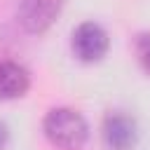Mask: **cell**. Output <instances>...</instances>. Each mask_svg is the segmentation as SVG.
Instances as JSON below:
<instances>
[{
	"label": "cell",
	"mask_w": 150,
	"mask_h": 150,
	"mask_svg": "<svg viewBox=\"0 0 150 150\" xmlns=\"http://www.w3.org/2000/svg\"><path fill=\"white\" fill-rule=\"evenodd\" d=\"M42 131L59 150H82L89 138V124L75 108H52L42 120Z\"/></svg>",
	"instance_id": "obj_1"
},
{
	"label": "cell",
	"mask_w": 150,
	"mask_h": 150,
	"mask_svg": "<svg viewBox=\"0 0 150 150\" xmlns=\"http://www.w3.org/2000/svg\"><path fill=\"white\" fill-rule=\"evenodd\" d=\"M66 0H19L16 2V21L26 33L40 35L59 19Z\"/></svg>",
	"instance_id": "obj_2"
},
{
	"label": "cell",
	"mask_w": 150,
	"mask_h": 150,
	"mask_svg": "<svg viewBox=\"0 0 150 150\" xmlns=\"http://www.w3.org/2000/svg\"><path fill=\"white\" fill-rule=\"evenodd\" d=\"M70 45H73V54H75L80 61L91 63V61H98V59L105 56L110 40H108V33H105V28H103L101 23H96V21H84V23H80V26L73 30Z\"/></svg>",
	"instance_id": "obj_3"
},
{
	"label": "cell",
	"mask_w": 150,
	"mask_h": 150,
	"mask_svg": "<svg viewBox=\"0 0 150 150\" xmlns=\"http://www.w3.org/2000/svg\"><path fill=\"white\" fill-rule=\"evenodd\" d=\"M101 136H103V145L108 150H131L136 145L138 129H136V122L131 115H127L122 110H112L103 120Z\"/></svg>",
	"instance_id": "obj_4"
},
{
	"label": "cell",
	"mask_w": 150,
	"mask_h": 150,
	"mask_svg": "<svg viewBox=\"0 0 150 150\" xmlns=\"http://www.w3.org/2000/svg\"><path fill=\"white\" fill-rule=\"evenodd\" d=\"M28 87H30L28 70L16 61L2 59L0 61V101H12L23 96Z\"/></svg>",
	"instance_id": "obj_5"
},
{
	"label": "cell",
	"mask_w": 150,
	"mask_h": 150,
	"mask_svg": "<svg viewBox=\"0 0 150 150\" xmlns=\"http://www.w3.org/2000/svg\"><path fill=\"white\" fill-rule=\"evenodd\" d=\"M134 49H136V59H138L141 68L145 73H150V33H141L134 42Z\"/></svg>",
	"instance_id": "obj_6"
},
{
	"label": "cell",
	"mask_w": 150,
	"mask_h": 150,
	"mask_svg": "<svg viewBox=\"0 0 150 150\" xmlns=\"http://www.w3.org/2000/svg\"><path fill=\"white\" fill-rule=\"evenodd\" d=\"M7 127H5V122H0V150L5 148V143H7Z\"/></svg>",
	"instance_id": "obj_7"
}]
</instances>
